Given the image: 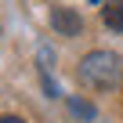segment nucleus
<instances>
[{"label": "nucleus", "instance_id": "obj_2", "mask_svg": "<svg viewBox=\"0 0 123 123\" xmlns=\"http://www.w3.org/2000/svg\"><path fill=\"white\" fill-rule=\"evenodd\" d=\"M51 29L58 33V36H80V29H83V18L73 11V7H51Z\"/></svg>", "mask_w": 123, "mask_h": 123}, {"label": "nucleus", "instance_id": "obj_5", "mask_svg": "<svg viewBox=\"0 0 123 123\" xmlns=\"http://www.w3.org/2000/svg\"><path fill=\"white\" fill-rule=\"evenodd\" d=\"M0 123H25L22 116H0Z\"/></svg>", "mask_w": 123, "mask_h": 123}, {"label": "nucleus", "instance_id": "obj_1", "mask_svg": "<svg viewBox=\"0 0 123 123\" xmlns=\"http://www.w3.org/2000/svg\"><path fill=\"white\" fill-rule=\"evenodd\" d=\"M80 76L94 87H116L119 76H123V58L112 54V51H91L80 62Z\"/></svg>", "mask_w": 123, "mask_h": 123}, {"label": "nucleus", "instance_id": "obj_3", "mask_svg": "<svg viewBox=\"0 0 123 123\" xmlns=\"http://www.w3.org/2000/svg\"><path fill=\"white\" fill-rule=\"evenodd\" d=\"M101 22L116 33H123V0H109V4L101 7Z\"/></svg>", "mask_w": 123, "mask_h": 123}, {"label": "nucleus", "instance_id": "obj_4", "mask_svg": "<svg viewBox=\"0 0 123 123\" xmlns=\"http://www.w3.org/2000/svg\"><path fill=\"white\" fill-rule=\"evenodd\" d=\"M73 112H80V116H87V119L94 116V109H91L87 101H73Z\"/></svg>", "mask_w": 123, "mask_h": 123}, {"label": "nucleus", "instance_id": "obj_6", "mask_svg": "<svg viewBox=\"0 0 123 123\" xmlns=\"http://www.w3.org/2000/svg\"><path fill=\"white\" fill-rule=\"evenodd\" d=\"M91 4H101V0H91Z\"/></svg>", "mask_w": 123, "mask_h": 123}]
</instances>
